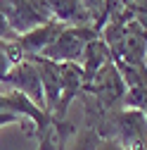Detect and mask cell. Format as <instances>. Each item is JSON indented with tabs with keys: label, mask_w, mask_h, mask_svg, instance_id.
<instances>
[{
	"label": "cell",
	"mask_w": 147,
	"mask_h": 150,
	"mask_svg": "<svg viewBox=\"0 0 147 150\" xmlns=\"http://www.w3.org/2000/svg\"><path fill=\"white\" fill-rule=\"evenodd\" d=\"M102 138L119 143L121 150H147V115L133 107L109 112Z\"/></svg>",
	"instance_id": "cell-1"
},
{
	"label": "cell",
	"mask_w": 147,
	"mask_h": 150,
	"mask_svg": "<svg viewBox=\"0 0 147 150\" xmlns=\"http://www.w3.org/2000/svg\"><path fill=\"white\" fill-rule=\"evenodd\" d=\"M88 96H93L95 103L104 110V112H114L121 110L123 98H126V81L121 76V71L116 67V62L112 60L107 67H102L90 81H85L83 88Z\"/></svg>",
	"instance_id": "cell-2"
},
{
	"label": "cell",
	"mask_w": 147,
	"mask_h": 150,
	"mask_svg": "<svg viewBox=\"0 0 147 150\" xmlns=\"http://www.w3.org/2000/svg\"><path fill=\"white\" fill-rule=\"evenodd\" d=\"M100 36V29L95 26H64L60 36L55 38V43L41 55L52 62H81L83 50L90 41H95Z\"/></svg>",
	"instance_id": "cell-3"
},
{
	"label": "cell",
	"mask_w": 147,
	"mask_h": 150,
	"mask_svg": "<svg viewBox=\"0 0 147 150\" xmlns=\"http://www.w3.org/2000/svg\"><path fill=\"white\" fill-rule=\"evenodd\" d=\"M5 86L10 91H17V93H22V96H26L33 105H38L41 110H45V96H43L41 76H38V71H36V67H33V62L29 57L22 60V62H17L10 69L7 79H5Z\"/></svg>",
	"instance_id": "cell-4"
},
{
	"label": "cell",
	"mask_w": 147,
	"mask_h": 150,
	"mask_svg": "<svg viewBox=\"0 0 147 150\" xmlns=\"http://www.w3.org/2000/svg\"><path fill=\"white\" fill-rule=\"evenodd\" d=\"M60 64V83H62V91H60V105L55 110L52 119L55 122H62L69 105L76 100L83 88H85V74L81 69V64L76 62H57Z\"/></svg>",
	"instance_id": "cell-5"
},
{
	"label": "cell",
	"mask_w": 147,
	"mask_h": 150,
	"mask_svg": "<svg viewBox=\"0 0 147 150\" xmlns=\"http://www.w3.org/2000/svg\"><path fill=\"white\" fill-rule=\"evenodd\" d=\"M48 17L64 26H90L93 14L81 0H41Z\"/></svg>",
	"instance_id": "cell-6"
},
{
	"label": "cell",
	"mask_w": 147,
	"mask_h": 150,
	"mask_svg": "<svg viewBox=\"0 0 147 150\" xmlns=\"http://www.w3.org/2000/svg\"><path fill=\"white\" fill-rule=\"evenodd\" d=\"M64 29V24H57V22H48V24H41L22 36H17V43H19L22 52L26 57H41V55L55 43V38L60 36V31Z\"/></svg>",
	"instance_id": "cell-7"
},
{
	"label": "cell",
	"mask_w": 147,
	"mask_h": 150,
	"mask_svg": "<svg viewBox=\"0 0 147 150\" xmlns=\"http://www.w3.org/2000/svg\"><path fill=\"white\" fill-rule=\"evenodd\" d=\"M36 67L41 76V86H43V96H45V110L48 115L52 117L55 110L60 105V91H62V83H60V64L52 62L48 57H29Z\"/></svg>",
	"instance_id": "cell-8"
},
{
	"label": "cell",
	"mask_w": 147,
	"mask_h": 150,
	"mask_svg": "<svg viewBox=\"0 0 147 150\" xmlns=\"http://www.w3.org/2000/svg\"><path fill=\"white\" fill-rule=\"evenodd\" d=\"M112 60H114V55H112V50H109V45L102 41V36H97L95 41H90L85 45V50H83L81 62H78L83 74H85V81H90L102 67H107Z\"/></svg>",
	"instance_id": "cell-9"
},
{
	"label": "cell",
	"mask_w": 147,
	"mask_h": 150,
	"mask_svg": "<svg viewBox=\"0 0 147 150\" xmlns=\"http://www.w3.org/2000/svg\"><path fill=\"white\" fill-rule=\"evenodd\" d=\"M97 143H100V136L95 134L93 129H85V126H83L62 150H95Z\"/></svg>",
	"instance_id": "cell-10"
},
{
	"label": "cell",
	"mask_w": 147,
	"mask_h": 150,
	"mask_svg": "<svg viewBox=\"0 0 147 150\" xmlns=\"http://www.w3.org/2000/svg\"><path fill=\"white\" fill-rule=\"evenodd\" d=\"M5 43H7V41H0V83H5L10 69L14 67L12 60H10V55H7V50H5Z\"/></svg>",
	"instance_id": "cell-11"
},
{
	"label": "cell",
	"mask_w": 147,
	"mask_h": 150,
	"mask_svg": "<svg viewBox=\"0 0 147 150\" xmlns=\"http://www.w3.org/2000/svg\"><path fill=\"white\" fill-rule=\"evenodd\" d=\"M0 41H17V33L12 31L7 17L3 14V10H0Z\"/></svg>",
	"instance_id": "cell-12"
},
{
	"label": "cell",
	"mask_w": 147,
	"mask_h": 150,
	"mask_svg": "<svg viewBox=\"0 0 147 150\" xmlns=\"http://www.w3.org/2000/svg\"><path fill=\"white\" fill-rule=\"evenodd\" d=\"M95 150H121V148H119V143L109 141V138H100V143H97Z\"/></svg>",
	"instance_id": "cell-13"
},
{
	"label": "cell",
	"mask_w": 147,
	"mask_h": 150,
	"mask_svg": "<svg viewBox=\"0 0 147 150\" xmlns=\"http://www.w3.org/2000/svg\"><path fill=\"white\" fill-rule=\"evenodd\" d=\"M38 150H55V145L50 138H45V141H38Z\"/></svg>",
	"instance_id": "cell-14"
},
{
	"label": "cell",
	"mask_w": 147,
	"mask_h": 150,
	"mask_svg": "<svg viewBox=\"0 0 147 150\" xmlns=\"http://www.w3.org/2000/svg\"><path fill=\"white\" fill-rule=\"evenodd\" d=\"M145 60H147V57H145Z\"/></svg>",
	"instance_id": "cell-15"
},
{
	"label": "cell",
	"mask_w": 147,
	"mask_h": 150,
	"mask_svg": "<svg viewBox=\"0 0 147 150\" xmlns=\"http://www.w3.org/2000/svg\"><path fill=\"white\" fill-rule=\"evenodd\" d=\"M145 29H147V26H145Z\"/></svg>",
	"instance_id": "cell-16"
}]
</instances>
